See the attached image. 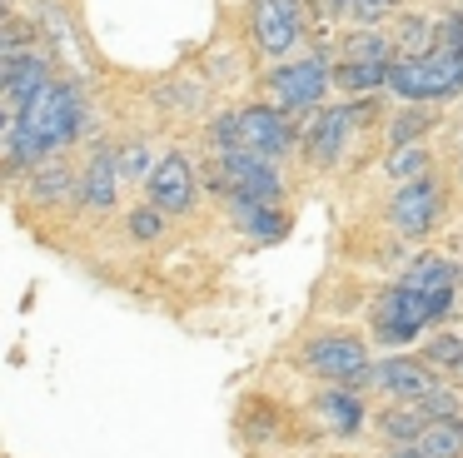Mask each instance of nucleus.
Wrapping results in <instances>:
<instances>
[{
	"label": "nucleus",
	"instance_id": "nucleus-1",
	"mask_svg": "<svg viewBox=\"0 0 463 458\" xmlns=\"http://www.w3.org/2000/svg\"><path fill=\"white\" fill-rule=\"evenodd\" d=\"M85 129V95L71 80H51L21 115L5 125V169H41L55 149L80 139Z\"/></svg>",
	"mask_w": 463,
	"mask_h": 458
},
{
	"label": "nucleus",
	"instance_id": "nucleus-2",
	"mask_svg": "<svg viewBox=\"0 0 463 458\" xmlns=\"http://www.w3.org/2000/svg\"><path fill=\"white\" fill-rule=\"evenodd\" d=\"M214 139V155L224 149H240V155H254V159H284L294 149V125L279 105H244V110H230V115L214 119L210 129Z\"/></svg>",
	"mask_w": 463,
	"mask_h": 458
},
{
	"label": "nucleus",
	"instance_id": "nucleus-3",
	"mask_svg": "<svg viewBox=\"0 0 463 458\" xmlns=\"http://www.w3.org/2000/svg\"><path fill=\"white\" fill-rule=\"evenodd\" d=\"M453 299L458 294H443V299H429V294H413V289H389V294L373 304V334L379 344H413L429 324L453 314Z\"/></svg>",
	"mask_w": 463,
	"mask_h": 458
},
{
	"label": "nucleus",
	"instance_id": "nucleus-4",
	"mask_svg": "<svg viewBox=\"0 0 463 458\" xmlns=\"http://www.w3.org/2000/svg\"><path fill=\"white\" fill-rule=\"evenodd\" d=\"M389 90L399 100H453L463 90V50H433L419 60H393Z\"/></svg>",
	"mask_w": 463,
	"mask_h": 458
},
{
	"label": "nucleus",
	"instance_id": "nucleus-5",
	"mask_svg": "<svg viewBox=\"0 0 463 458\" xmlns=\"http://www.w3.org/2000/svg\"><path fill=\"white\" fill-rule=\"evenodd\" d=\"M304 368L319 378H334L339 388H354V394H364V388H373V364H369V344L354 334H319L304 344Z\"/></svg>",
	"mask_w": 463,
	"mask_h": 458
},
{
	"label": "nucleus",
	"instance_id": "nucleus-6",
	"mask_svg": "<svg viewBox=\"0 0 463 458\" xmlns=\"http://www.w3.org/2000/svg\"><path fill=\"white\" fill-rule=\"evenodd\" d=\"M334 85V70L324 55H304V60H289V65H274L264 75V90L274 95V105L284 115H304V110H319L324 95Z\"/></svg>",
	"mask_w": 463,
	"mask_h": 458
},
{
	"label": "nucleus",
	"instance_id": "nucleus-7",
	"mask_svg": "<svg viewBox=\"0 0 463 458\" xmlns=\"http://www.w3.org/2000/svg\"><path fill=\"white\" fill-rule=\"evenodd\" d=\"M210 189L230 199H260V205H279L284 195V179L269 159H254V155H240V149H224L214 155L210 165Z\"/></svg>",
	"mask_w": 463,
	"mask_h": 458
},
{
	"label": "nucleus",
	"instance_id": "nucleus-8",
	"mask_svg": "<svg viewBox=\"0 0 463 458\" xmlns=\"http://www.w3.org/2000/svg\"><path fill=\"white\" fill-rule=\"evenodd\" d=\"M369 115H373V100L369 95H364V100H344V105H324L319 115H314L309 135H304V155H309V165L314 169L339 165V155H344V145H349L354 125H364Z\"/></svg>",
	"mask_w": 463,
	"mask_h": 458
},
{
	"label": "nucleus",
	"instance_id": "nucleus-9",
	"mask_svg": "<svg viewBox=\"0 0 463 458\" xmlns=\"http://www.w3.org/2000/svg\"><path fill=\"white\" fill-rule=\"evenodd\" d=\"M439 215H443V185L433 175L399 185L393 199H389V229L399 239H423L433 224H439Z\"/></svg>",
	"mask_w": 463,
	"mask_h": 458
},
{
	"label": "nucleus",
	"instance_id": "nucleus-10",
	"mask_svg": "<svg viewBox=\"0 0 463 458\" xmlns=\"http://www.w3.org/2000/svg\"><path fill=\"white\" fill-rule=\"evenodd\" d=\"M250 30L254 45L264 50L269 60H284L304 35V10L299 0H254L250 5Z\"/></svg>",
	"mask_w": 463,
	"mask_h": 458
},
{
	"label": "nucleus",
	"instance_id": "nucleus-11",
	"mask_svg": "<svg viewBox=\"0 0 463 458\" xmlns=\"http://www.w3.org/2000/svg\"><path fill=\"white\" fill-rule=\"evenodd\" d=\"M145 205L165 209V215H184L194 205V165L184 155H160L145 179Z\"/></svg>",
	"mask_w": 463,
	"mask_h": 458
},
{
	"label": "nucleus",
	"instance_id": "nucleus-12",
	"mask_svg": "<svg viewBox=\"0 0 463 458\" xmlns=\"http://www.w3.org/2000/svg\"><path fill=\"white\" fill-rule=\"evenodd\" d=\"M51 80H55L51 75V55H45L41 45L25 50V55L0 60V90H5V110H11V115H21V110L31 105Z\"/></svg>",
	"mask_w": 463,
	"mask_h": 458
},
{
	"label": "nucleus",
	"instance_id": "nucleus-13",
	"mask_svg": "<svg viewBox=\"0 0 463 458\" xmlns=\"http://www.w3.org/2000/svg\"><path fill=\"white\" fill-rule=\"evenodd\" d=\"M433 384H439V378H433L429 358L393 354V358H379V364H373V388H379V394H389L393 404H413V398H423Z\"/></svg>",
	"mask_w": 463,
	"mask_h": 458
},
{
	"label": "nucleus",
	"instance_id": "nucleus-14",
	"mask_svg": "<svg viewBox=\"0 0 463 458\" xmlns=\"http://www.w3.org/2000/svg\"><path fill=\"white\" fill-rule=\"evenodd\" d=\"M120 185H125V175H120V155H115V145H95V155H90V165L80 169V205H90V209H110L115 199H120Z\"/></svg>",
	"mask_w": 463,
	"mask_h": 458
},
{
	"label": "nucleus",
	"instance_id": "nucleus-15",
	"mask_svg": "<svg viewBox=\"0 0 463 458\" xmlns=\"http://www.w3.org/2000/svg\"><path fill=\"white\" fill-rule=\"evenodd\" d=\"M314 414H319V424L329 428L334 438H359L364 428V398L354 394V388H324L319 398H314Z\"/></svg>",
	"mask_w": 463,
	"mask_h": 458
},
{
	"label": "nucleus",
	"instance_id": "nucleus-16",
	"mask_svg": "<svg viewBox=\"0 0 463 458\" xmlns=\"http://www.w3.org/2000/svg\"><path fill=\"white\" fill-rule=\"evenodd\" d=\"M230 219L254 244H279L289 234V215H279L274 205H260V199H230Z\"/></svg>",
	"mask_w": 463,
	"mask_h": 458
},
{
	"label": "nucleus",
	"instance_id": "nucleus-17",
	"mask_svg": "<svg viewBox=\"0 0 463 458\" xmlns=\"http://www.w3.org/2000/svg\"><path fill=\"white\" fill-rule=\"evenodd\" d=\"M458 264L443 254H423L409 264V274L399 279L403 289H413V294H429V299H443V294H458Z\"/></svg>",
	"mask_w": 463,
	"mask_h": 458
},
{
	"label": "nucleus",
	"instance_id": "nucleus-18",
	"mask_svg": "<svg viewBox=\"0 0 463 458\" xmlns=\"http://www.w3.org/2000/svg\"><path fill=\"white\" fill-rule=\"evenodd\" d=\"M429 424H433V418L423 414L419 404H389V408L379 414V434L389 438L393 448H413V444L423 438V428H429Z\"/></svg>",
	"mask_w": 463,
	"mask_h": 458
},
{
	"label": "nucleus",
	"instance_id": "nucleus-19",
	"mask_svg": "<svg viewBox=\"0 0 463 458\" xmlns=\"http://www.w3.org/2000/svg\"><path fill=\"white\" fill-rule=\"evenodd\" d=\"M393 50H399V60L433 55V50H439V20H433V15H399Z\"/></svg>",
	"mask_w": 463,
	"mask_h": 458
},
{
	"label": "nucleus",
	"instance_id": "nucleus-20",
	"mask_svg": "<svg viewBox=\"0 0 463 458\" xmlns=\"http://www.w3.org/2000/svg\"><path fill=\"white\" fill-rule=\"evenodd\" d=\"M389 70L393 60H344L334 70V85L349 90V95H373V90H389Z\"/></svg>",
	"mask_w": 463,
	"mask_h": 458
},
{
	"label": "nucleus",
	"instance_id": "nucleus-21",
	"mask_svg": "<svg viewBox=\"0 0 463 458\" xmlns=\"http://www.w3.org/2000/svg\"><path fill=\"white\" fill-rule=\"evenodd\" d=\"M423 458H463V414H449V418H433L429 428H423L419 444Z\"/></svg>",
	"mask_w": 463,
	"mask_h": 458
},
{
	"label": "nucleus",
	"instance_id": "nucleus-22",
	"mask_svg": "<svg viewBox=\"0 0 463 458\" xmlns=\"http://www.w3.org/2000/svg\"><path fill=\"white\" fill-rule=\"evenodd\" d=\"M71 195H80V175H71L65 165L45 159L31 175V199H41V205H55V199H71Z\"/></svg>",
	"mask_w": 463,
	"mask_h": 458
},
{
	"label": "nucleus",
	"instance_id": "nucleus-23",
	"mask_svg": "<svg viewBox=\"0 0 463 458\" xmlns=\"http://www.w3.org/2000/svg\"><path fill=\"white\" fill-rule=\"evenodd\" d=\"M399 50H393L389 35H379V30L369 25H354L349 40H344V60H393Z\"/></svg>",
	"mask_w": 463,
	"mask_h": 458
},
{
	"label": "nucleus",
	"instance_id": "nucleus-24",
	"mask_svg": "<svg viewBox=\"0 0 463 458\" xmlns=\"http://www.w3.org/2000/svg\"><path fill=\"white\" fill-rule=\"evenodd\" d=\"M383 169H389V179H399V185L423 179V175H429V149H423V145H393L389 159H383Z\"/></svg>",
	"mask_w": 463,
	"mask_h": 458
},
{
	"label": "nucleus",
	"instance_id": "nucleus-25",
	"mask_svg": "<svg viewBox=\"0 0 463 458\" xmlns=\"http://www.w3.org/2000/svg\"><path fill=\"white\" fill-rule=\"evenodd\" d=\"M433 119H439L433 110H399L393 125H389V149L393 145H419V139L433 129Z\"/></svg>",
	"mask_w": 463,
	"mask_h": 458
},
{
	"label": "nucleus",
	"instance_id": "nucleus-26",
	"mask_svg": "<svg viewBox=\"0 0 463 458\" xmlns=\"http://www.w3.org/2000/svg\"><path fill=\"white\" fill-rule=\"evenodd\" d=\"M423 358L439 368H458L463 364V339L458 334H433L429 344H423Z\"/></svg>",
	"mask_w": 463,
	"mask_h": 458
},
{
	"label": "nucleus",
	"instance_id": "nucleus-27",
	"mask_svg": "<svg viewBox=\"0 0 463 458\" xmlns=\"http://www.w3.org/2000/svg\"><path fill=\"white\" fill-rule=\"evenodd\" d=\"M115 155H120V175L125 179H150V149H145V139H130V145H115Z\"/></svg>",
	"mask_w": 463,
	"mask_h": 458
},
{
	"label": "nucleus",
	"instance_id": "nucleus-28",
	"mask_svg": "<svg viewBox=\"0 0 463 458\" xmlns=\"http://www.w3.org/2000/svg\"><path fill=\"white\" fill-rule=\"evenodd\" d=\"M125 224H130V239H140V244H150V239H160V234H165V209H155V205H140L130 219H125Z\"/></svg>",
	"mask_w": 463,
	"mask_h": 458
},
{
	"label": "nucleus",
	"instance_id": "nucleus-29",
	"mask_svg": "<svg viewBox=\"0 0 463 458\" xmlns=\"http://www.w3.org/2000/svg\"><path fill=\"white\" fill-rule=\"evenodd\" d=\"M413 404H419L429 418H449V414H458V394H453L449 384H433L429 394H423V398H413Z\"/></svg>",
	"mask_w": 463,
	"mask_h": 458
},
{
	"label": "nucleus",
	"instance_id": "nucleus-30",
	"mask_svg": "<svg viewBox=\"0 0 463 458\" xmlns=\"http://www.w3.org/2000/svg\"><path fill=\"white\" fill-rule=\"evenodd\" d=\"M324 5H329L334 15H349V20H359V25H373V20L383 15V5H379V0H324Z\"/></svg>",
	"mask_w": 463,
	"mask_h": 458
},
{
	"label": "nucleus",
	"instance_id": "nucleus-31",
	"mask_svg": "<svg viewBox=\"0 0 463 458\" xmlns=\"http://www.w3.org/2000/svg\"><path fill=\"white\" fill-rule=\"evenodd\" d=\"M439 45L443 50H463V10H439Z\"/></svg>",
	"mask_w": 463,
	"mask_h": 458
},
{
	"label": "nucleus",
	"instance_id": "nucleus-32",
	"mask_svg": "<svg viewBox=\"0 0 463 458\" xmlns=\"http://www.w3.org/2000/svg\"><path fill=\"white\" fill-rule=\"evenodd\" d=\"M379 5H383V10H393V5H403V0H379Z\"/></svg>",
	"mask_w": 463,
	"mask_h": 458
},
{
	"label": "nucleus",
	"instance_id": "nucleus-33",
	"mask_svg": "<svg viewBox=\"0 0 463 458\" xmlns=\"http://www.w3.org/2000/svg\"><path fill=\"white\" fill-rule=\"evenodd\" d=\"M453 374H458V384H463V364H458V368H453Z\"/></svg>",
	"mask_w": 463,
	"mask_h": 458
},
{
	"label": "nucleus",
	"instance_id": "nucleus-34",
	"mask_svg": "<svg viewBox=\"0 0 463 458\" xmlns=\"http://www.w3.org/2000/svg\"><path fill=\"white\" fill-rule=\"evenodd\" d=\"M458 5H463V0H458Z\"/></svg>",
	"mask_w": 463,
	"mask_h": 458
}]
</instances>
